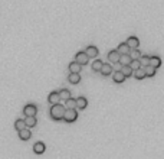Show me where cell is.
<instances>
[{
  "instance_id": "obj_1",
  "label": "cell",
  "mask_w": 164,
  "mask_h": 159,
  "mask_svg": "<svg viewBox=\"0 0 164 159\" xmlns=\"http://www.w3.org/2000/svg\"><path fill=\"white\" fill-rule=\"evenodd\" d=\"M65 106H62V104H55V106H51V117L53 119V120H56V121H59V120H62L64 119V113H65Z\"/></svg>"
},
{
  "instance_id": "obj_2",
  "label": "cell",
  "mask_w": 164,
  "mask_h": 159,
  "mask_svg": "<svg viewBox=\"0 0 164 159\" xmlns=\"http://www.w3.org/2000/svg\"><path fill=\"white\" fill-rule=\"evenodd\" d=\"M78 119V111H75V109H66L64 113V120L66 123H74Z\"/></svg>"
},
{
  "instance_id": "obj_3",
  "label": "cell",
  "mask_w": 164,
  "mask_h": 159,
  "mask_svg": "<svg viewBox=\"0 0 164 159\" xmlns=\"http://www.w3.org/2000/svg\"><path fill=\"white\" fill-rule=\"evenodd\" d=\"M36 113H37V107L35 104H27L23 109V114L26 117H36Z\"/></svg>"
},
{
  "instance_id": "obj_4",
  "label": "cell",
  "mask_w": 164,
  "mask_h": 159,
  "mask_svg": "<svg viewBox=\"0 0 164 159\" xmlns=\"http://www.w3.org/2000/svg\"><path fill=\"white\" fill-rule=\"evenodd\" d=\"M88 61H89V58L86 57V54L84 51H81V52H78L75 55V62H78L79 65H86Z\"/></svg>"
},
{
  "instance_id": "obj_5",
  "label": "cell",
  "mask_w": 164,
  "mask_h": 159,
  "mask_svg": "<svg viewBox=\"0 0 164 159\" xmlns=\"http://www.w3.org/2000/svg\"><path fill=\"white\" fill-rule=\"evenodd\" d=\"M125 44L128 45L130 49H138V46H140V41H138V38H135V36H130Z\"/></svg>"
},
{
  "instance_id": "obj_6",
  "label": "cell",
  "mask_w": 164,
  "mask_h": 159,
  "mask_svg": "<svg viewBox=\"0 0 164 159\" xmlns=\"http://www.w3.org/2000/svg\"><path fill=\"white\" fill-rule=\"evenodd\" d=\"M84 52L86 54V57H88V58H97V55L99 54V52H98V48H97V46H94V45L86 46V49L84 51Z\"/></svg>"
},
{
  "instance_id": "obj_7",
  "label": "cell",
  "mask_w": 164,
  "mask_h": 159,
  "mask_svg": "<svg viewBox=\"0 0 164 159\" xmlns=\"http://www.w3.org/2000/svg\"><path fill=\"white\" fill-rule=\"evenodd\" d=\"M86 106H88V100L85 99V97H78V99H75V107L79 110H84L86 109Z\"/></svg>"
},
{
  "instance_id": "obj_8",
  "label": "cell",
  "mask_w": 164,
  "mask_h": 159,
  "mask_svg": "<svg viewBox=\"0 0 164 159\" xmlns=\"http://www.w3.org/2000/svg\"><path fill=\"white\" fill-rule=\"evenodd\" d=\"M48 101L51 103V106L59 104L60 100H59V94H58V91H52V93H51V94L48 95Z\"/></svg>"
},
{
  "instance_id": "obj_9",
  "label": "cell",
  "mask_w": 164,
  "mask_h": 159,
  "mask_svg": "<svg viewBox=\"0 0 164 159\" xmlns=\"http://www.w3.org/2000/svg\"><path fill=\"white\" fill-rule=\"evenodd\" d=\"M108 61L111 62V64H118L119 61V54L117 52L115 49H112L108 52Z\"/></svg>"
},
{
  "instance_id": "obj_10",
  "label": "cell",
  "mask_w": 164,
  "mask_h": 159,
  "mask_svg": "<svg viewBox=\"0 0 164 159\" xmlns=\"http://www.w3.org/2000/svg\"><path fill=\"white\" fill-rule=\"evenodd\" d=\"M45 149H46V146L43 142H36V143L33 145V152L36 155H42V153L45 152Z\"/></svg>"
},
{
  "instance_id": "obj_11",
  "label": "cell",
  "mask_w": 164,
  "mask_h": 159,
  "mask_svg": "<svg viewBox=\"0 0 164 159\" xmlns=\"http://www.w3.org/2000/svg\"><path fill=\"white\" fill-rule=\"evenodd\" d=\"M112 80H114V83H117V84H121V83H124L125 81V77L123 75V72L119 71H115V72H112Z\"/></svg>"
},
{
  "instance_id": "obj_12",
  "label": "cell",
  "mask_w": 164,
  "mask_h": 159,
  "mask_svg": "<svg viewBox=\"0 0 164 159\" xmlns=\"http://www.w3.org/2000/svg\"><path fill=\"white\" fill-rule=\"evenodd\" d=\"M82 69V65H79L78 62H75V61H72L71 64H69V72L71 74H79Z\"/></svg>"
},
{
  "instance_id": "obj_13",
  "label": "cell",
  "mask_w": 164,
  "mask_h": 159,
  "mask_svg": "<svg viewBox=\"0 0 164 159\" xmlns=\"http://www.w3.org/2000/svg\"><path fill=\"white\" fill-rule=\"evenodd\" d=\"M101 74L104 77H108V75H111L112 74V65H109V64H102V67H101Z\"/></svg>"
},
{
  "instance_id": "obj_14",
  "label": "cell",
  "mask_w": 164,
  "mask_h": 159,
  "mask_svg": "<svg viewBox=\"0 0 164 159\" xmlns=\"http://www.w3.org/2000/svg\"><path fill=\"white\" fill-rule=\"evenodd\" d=\"M58 94H59V100H64V101L71 99V91L68 88H62L60 91H58Z\"/></svg>"
},
{
  "instance_id": "obj_15",
  "label": "cell",
  "mask_w": 164,
  "mask_h": 159,
  "mask_svg": "<svg viewBox=\"0 0 164 159\" xmlns=\"http://www.w3.org/2000/svg\"><path fill=\"white\" fill-rule=\"evenodd\" d=\"M148 65H151V67H154V68H158L161 65V58L160 57H157V55H153V57H150V62Z\"/></svg>"
},
{
  "instance_id": "obj_16",
  "label": "cell",
  "mask_w": 164,
  "mask_h": 159,
  "mask_svg": "<svg viewBox=\"0 0 164 159\" xmlns=\"http://www.w3.org/2000/svg\"><path fill=\"white\" fill-rule=\"evenodd\" d=\"M115 51L119 54V55H124V54H128V52H130V48H128V45L125 44V42H123V44H119V45L117 46Z\"/></svg>"
},
{
  "instance_id": "obj_17",
  "label": "cell",
  "mask_w": 164,
  "mask_h": 159,
  "mask_svg": "<svg viewBox=\"0 0 164 159\" xmlns=\"http://www.w3.org/2000/svg\"><path fill=\"white\" fill-rule=\"evenodd\" d=\"M19 137H20V140H29L30 137H32V133H30V129H23L19 132Z\"/></svg>"
},
{
  "instance_id": "obj_18",
  "label": "cell",
  "mask_w": 164,
  "mask_h": 159,
  "mask_svg": "<svg viewBox=\"0 0 164 159\" xmlns=\"http://www.w3.org/2000/svg\"><path fill=\"white\" fill-rule=\"evenodd\" d=\"M119 64L123 65H130L131 64V58H130V55L128 54H124V55H119V61H118Z\"/></svg>"
},
{
  "instance_id": "obj_19",
  "label": "cell",
  "mask_w": 164,
  "mask_h": 159,
  "mask_svg": "<svg viewBox=\"0 0 164 159\" xmlns=\"http://www.w3.org/2000/svg\"><path fill=\"white\" fill-rule=\"evenodd\" d=\"M23 120H25V125H26L27 129H30V127H35V126H36V123H37L36 117H25Z\"/></svg>"
},
{
  "instance_id": "obj_20",
  "label": "cell",
  "mask_w": 164,
  "mask_h": 159,
  "mask_svg": "<svg viewBox=\"0 0 164 159\" xmlns=\"http://www.w3.org/2000/svg\"><path fill=\"white\" fill-rule=\"evenodd\" d=\"M15 129L17 130V132L26 129V125H25V120H23V119H17V120L15 121Z\"/></svg>"
},
{
  "instance_id": "obj_21",
  "label": "cell",
  "mask_w": 164,
  "mask_h": 159,
  "mask_svg": "<svg viewBox=\"0 0 164 159\" xmlns=\"http://www.w3.org/2000/svg\"><path fill=\"white\" fill-rule=\"evenodd\" d=\"M144 72H146V77H154L157 69L154 67H151V65H147V67H144Z\"/></svg>"
},
{
  "instance_id": "obj_22",
  "label": "cell",
  "mask_w": 164,
  "mask_h": 159,
  "mask_svg": "<svg viewBox=\"0 0 164 159\" xmlns=\"http://www.w3.org/2000/svg\"><path fill=\"white\" fill-rule=\"evenodd\" d=\"M68 81L71 84H79L81 83V77H79V74H69Z\"/></svg>"
},
{
  "instance_id": "obj_23",
  "label": "cell",
  "mask_w": 164,
  "mask_h": 159,
  "mask_svg": "<svg viewBox=\"0 0 164 159\" xmlns=\"http://www.w3.org/2000/svg\"><path fill=\"white\" fill-rule=\"evenodd\" d=\"M128 55H130L131 61H134V59H140V57H141L142 54L140 52L138 49H130V52H128Z\"/></svg>"
},
{
  "instance_id": "obj_24",
  "label": "cell",
  "mask_w": 164,
  "mask_h": 159,
  "mask_svg": "<svg viewBox=\"0 0 164 159\" xmlns=\"http://www.w3.org/2000/svg\"><path fill=\"white\" fill-rule=\"evenodd\" d=\"M119 71L123 72V75L125 77V78L133 75V69L130 68V65H124V67H121V69H119Z\"/></svg>"
},
{
  "instance_id": "obj_25",
  "label": "cell",
  "mask_w": 164,
  "mask_h": 159,
  "mask_svg": "<svg viewBox=\"0 0 164 159\" xmlns=\"http://www.w3.org/2000/svg\"><path fill=\"white\" fill-rule=\"evenodd\" d=\"M133 74H134V77H135L137 80H144V78H146V72H144V68H138L137 71H134Z\"/></svg>"
},
{
  "instance_id": "obj_26",
  "label": "cell",
  "mask_w": 164,
  "mask_h": 159,
  "mask_svg": "<svg viewBox=\"0 0 164 159\" xmlns=\"http://www.w3.org/2000/svg\"><path fill=\"white\" fill-rule=\"evenodd\" d=\"M102 64H104V62H102L101 59H97V61H94L91 67H92V69H94L95 72H99V71H101V67H102Z\"/></svg>"
},
{
  "instance_id": "obj_27",
  "label": "cell",
  "mask_w": 164,
  "mask_h": 159,
  "mask_svg": "<svg viewBox=\"0 0 164 159\" xmlns=\"http://www.w3.org/2000/svg\"><path fill=\"white\" fill-rule=\"evenodd\" d=\"M138 61H140V65H141V68H144V67H147V65H148L150 57H148V55H141Z\"/></svg>"
},
{
  "instance_id": "obj_28",
  "label": "cell",
  "mask_w": 164,
  "mask_h": 159,
  "mask_svg": "<svg viewBox=\"0 0 164 159\" xmlns=\"http://www.w3.org/2000/svg\"><path fill=\"white\" fill-rule=\"evenodd\" d=\"M130 68L133 69V72L137 71L138 68H141V65H140V61L138 59H134V61H131V64H130Z\"/></svg>"
},
{
  "instance_id": "obj_29",
  "label": "cell",
  "mask_w": 164,
  "mask_h": 159,
  "mask_svg": "<svg viewBox=\"0 0 164 159\" xmlns=\"http://www.w3.org/2000/svg\"><path fill=\"white\" fill-rule=\"evenodd\" d=\"M65 109H76L75 107V100L74 99H69L65 101Z\"/></svg>"
}]
</instances>
